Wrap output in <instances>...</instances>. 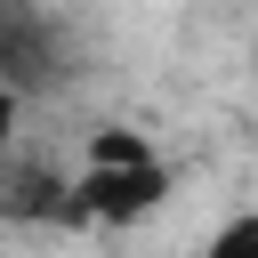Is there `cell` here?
<instances>
[{
  "label": "cell",
  "instance_id": "obj_1",
  "mask_svg": "<svg viewBox=\"0 0 258 258\" xmlns=\"http://www.w3.org/2000/svg\"><path fill=\"white\" fill-rule=\"evenodd\" d=\"M73 194H81V218H97V226H137V218H153L161 202H169V169L161 161H113V169H81L73 177Z\"/></svg>",
  "mask_w": 258,
  "mask_h": 258
},
{
  "label": "cell",
  "instance_id": "obj_2",
  "mask_svg": "<svg viewBox=\"0 0 258 258\" xmlns=\"http://www.w3.org/2000/svg\"><path fill=\"white\" fill-rule=\"evenodd\" d=\"M0 218H16V226H81V194H64L32 161H0Z\"/></svg>",
  "mask_w": 258,
  "mask_h": 258
},
{
  "label": "cell",
  "instance_id": "obj_3",
  "mask_svg": "<svg viewBox=\"0 0 258 258\" xmlns=\"http://www.w3.org/2000/svg\"><path fill=\"white\" fill-rule=\"evenodd\" d=\"M89 161H97V169H113V161H153V145H145L137 129H97V137H89Z\"/></svg>",
  "mask_w": 258,
  "mask_h": 258
},
{
  "label": "cell",
  "instance_id": "obj_4",
  "mask_svg": "<svg viewBox=\"0 0 258 258\" xmlns=\"http://www.w3.org/2000/svg\"><path fill=\"white\" fill-rule=\"evenodd\" d=\"M202 258H258V210L226 218V226L210 234V250H202Z\"/></svg>",
  "mask_w": 258,
  "mask_h": 258
},
{
  "label": "cell",
  "instance_id": "obj_5",
  "mask_svg": "<svg viewBox=\"0 0 258 258\" xmlns=\"http://www.w3.org/2000/svg\"><path fill=\"white\" fill-rule=\"evenodd\" d=\"M16 105H24V89L0 81V161H8V145H16Z\"/></svg>",
  "mask_w": 258,
  "mask_h": 258
}]
</instances>
